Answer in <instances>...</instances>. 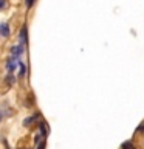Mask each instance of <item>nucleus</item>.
<instances>
[{"instance_id": "obj_1", "label": "nucleus", "mask_w": 144, "mask_h": 149, "mask_svg": "<svg viewBox=\"0 0 144 149\" xmlns=\"http://www.w3.org/2000/svg\"><path fill=\"white\" fill-rule=\"evenodd\" d=\"M0 36L2 37H9V28L6 23H0Z\"/></svg>"}, {"instance_id": "obj_2", "label": "nucleus", "mask_w": 144, "mask_h": 149, "mask_svg": "<svg viewBox=\"0 0 144 149\" xmlns=\"http://www.w3.org/2000/svg\"><path fill=\"white\" fill-rule=\"evenodd\" d=\"M22 53H23V50H22V47H19V45H16V47H12V48H11V54L16 56V58H19Z\"/></svg>"}, {"instance_id": "obj_3", "label": "nucleus", "mask_w": 144, "mask_h": 149, "mask_svg": "<svg viewBox=\"0 0 144 149\" xmlns=\"http://www.w3.org/2000/svg\"><path fill=\"white\" fill-rule=\"evenodd\" d=\"M37 120V115H33V116H28V118L23 120V126H31L34 121Z\"/></svg>"}, {"instance_id": "obj_4", "label": "nucleus", "mask_w": 144, "mask_h": 149, "mask_svg": "<svg viewBox=\"0 0 144 149\" xmlns=\"http://www.w3.org/2000/svg\"><path fill=\"white\" fill-rule=\"evenodd\" d=\"M16 65H17V61H16V59H11V61H8L6 67H8V70H9V73H12V72H14V68H16Z\"/></svg>"}, {"instance_id": "obj_5", "label": "nucleus", "mask_w": 144, "mask_h": 149, "mask_svg": "<svg viewBox=\"0 0 144 149\" xmlns=\"http://www.w3.org/2000/svg\"><path fill=\"white\" fill-rule=\"evenodd\" d=\"M28 33H26V26H23L22 28V31H20V40L22 42H25V44H26V42H28Z\"/></svg>"}, {"instance_id": "obj_6", "label": "nucleus", "mask_w": 144, "mask_h": 149, "mask_svg": "<svg viewBox=\"0 0 144 149\" xmlns=\"http://www.w3.org/2000/svg\"><path fill=\"white\" fill-rule=\"evenodd\" d=\"M17 65L20 67V73H19V74H20V76H25V73H26V67H25V64L20 62V61H17Z\"/></svg>"}, {"instance_id": "obj_7", "label": "nucleus", "mask_w": 144, "mask_h": 149, "mask_svg": "<svg viewBox=\"0 0 144 149\" xmlns=\"http://www.w3.org/2000/svg\"><path fill=\"white\" fill-rule=\"evenodd\" d=\"M121 148H123V149H136V148L133 146V143H132V141H124Z\"/></svg>"}, {"instance_id": "obj_8", "label": "nucleus", "mask_w": 144, "mask_h": 149, "mask_svg": "<svg viewBox=\"0 0 144 149\" xmlns=\"http://www.w3.org/2000/svg\"><path fill=\"white\" fill-rule=\"evenodd\" d=\"M6 82H8V84H14V82H16V79H14L12 73H9L8 76H6Z\"/></svg>"}, {"instance_id": "obj_9", "label": "nucleus", "mask_w": 144, "mask_h": 149, "mask_svg": "<svg viewBox=\"0 0 144 149\" xmlns=\"http://www.w3.org/2000/svg\"><path fill=\"white\" fill-rule=\"evenodd\" d=\"M37 149H45V143H39L37 144Z\"/></svg>"}, {"instance_id": "obj_10", "label": "nucleus", "mask_w": 144, "mask_h": 149, "mask_svg": "<svg viewBox=\"0 0 144 149\" xmlns=\"http://www.w3.org/2000/svg\"><path fill=\"white\" fill-rule=\"evenodd\" d=\"M33 3H34V0H26V6H28V8H30Z\"/></svg>"}, {"instance_id": "obj_11", "label": "nucleus", "mask_w": 144, "mask_h": 149, "mask_svg": "<svg viewBox=\"0 0 144 149\" xmlns=\"http://www.w3.org/2000/svg\"><path fill=\"white\" fill-rule=\"evenodd\" d=\"M5 5H6V2H5V0H0V9L5 8Z\"/></svg>"}, {"instance_id": "obj_12", "label": "nucleus", "mask_w": 144, "mask_h": 149, "mask_svg": "<svg viewBox=\"0 0 144 149\" xmlns=\"http://www.w3.org/2000/svg\"><path fill=\"white\" fill-rule=\"evenodd\" d=\"M2 120H3V112L0 110V121H2Z\"/></svg>"}, {"instance_id": "obj_13", "label": "nucleus", "mask_w": 144, "mask_h": 149, "mask_svg": "<svg viewBox=\"0 0 144 149\" xmlns=\"http://www.w3.org/2000/svg\"><path fill=\"white\" fill-rule=\"evenodd\" d=\"M19 149H26V148H19Z\"/></svg>"}]
</instances>
